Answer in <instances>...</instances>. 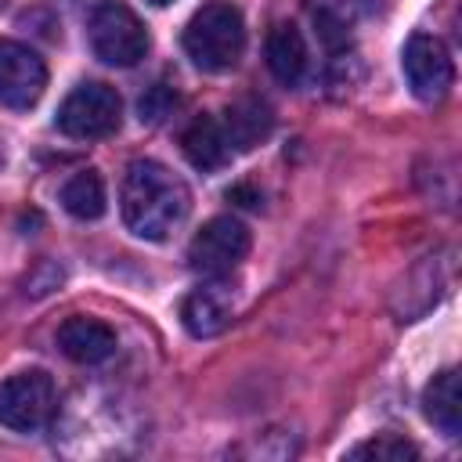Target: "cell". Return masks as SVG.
<instances>
[{
  "mask_svg": "<svg viewBox=\"0 0 462 462\" xmlns=\"http://www.w3.org/2000/svg\"><path fill=\"white\" fill-rule=\"evenodd\" d=\"M119 209H123V224L137 238L162 242V238H170L173 227L184 224V217L191 209V195H188V184L162 162L134 159L123 177Z\"/></svg>",
  "mask_w": 462,
  "mask_h": 462,
  "instance_id": "6da1fadb",
  "label": "cell"
},
{
  "mask_svg": "<svg viewBox=\"0 0 462 462\" xmlns=\"http://www.w3.org/2000/svg\"><path fill=\"white\" fill-rule=\"evenodd\" d=\"M245 22L231 0H209L184 29V51L202 72H224L242 58Z\"/></svg>",
  "mask_w": 462,
  "mask_h": 462,
  "instance_id": "7a4b0ae2",
  "label": "cell"
},
{
  "mask_svg": "<svg viewBox=\"0 0 462 462\" xmlns=\"http://www.w3.org/2000/svg\"><path fill=\"white\" fill-rule=\"evenodd\" d=\"M90 47L105 65H137L148 54V29L144 22L123 4V0H105L90 14Z\"/></svg>",
  "mask_w": 462,
  "mask_h": 462,
  "instance_id": "3957f363",
  "label": "cell"
},
{
  "mask_svg": "<svg viewBox=\"0 0 462 462\" xmlns=\"http://www.w3.org/2000/svg\"><path fill=\"white\" fill-rule=\"evenodd\" d=\"M123 101L108 83H79L58 108V130L76 141H97L119 130Z\"/></svg>",
  "mask_w": 462,
  "mask_h": 462,
  "instance_id": "277c9868",
  "label": "cell"
},
{
  "mask_svg": "<svg viewBox=\"0 0 462 462\" xmlns=\"http://www.w3.org/2000/svg\"><path fill=\"white\" fill-rule=\"evenodd\" d=\"M54 411V383L47 372H18L0 383V422L14 433L40 430Z\"/></svg>",
  "mask_w": 462,
  "mask_h": 462,
  "instance_id": "5b68a950",
  "label": "cell"
},
{
  "mask_svg": "<svg viewBox=\"0 0 462 462\" xmlns=\"http://www.w3.org/2000/svg\"><path fill=\"white\" fill-rule=\"evenodd\" d=\"M249 253V227L235 217H213L206 220L191 245H188V260L199 274H209V278H220L227 274L231 267H238Z\"/></svg>",
  "mask_w": 462,
  "mask_h": 462,
  "instance_id": "8992f818",
  "label": "cell"
},
{
  "mask_svg": "<svg viewBox=\"0 0 462 462\" xmlns=\"http://www.w3.org/2000/svg\"><path fill=\"white\" fill-rule=\"evenodd\" d=\"M404 76H408V87L415 90V97L422 101H440L451 83H455V65H451V54L448 47L437 40V36H426V32H415L408 43H404Z\"/></svg>",
  "mask_w": 462,
  "mask_h": 462,
  "instance_id": "52a82bcc",
  "label": "cell"
},
{
  "mask_svg": "<svg viewBox=\"0 0 462 462\" xmlns=\"http://www.w3.org/2000/svg\"><path fill=\"white\" fill-rule=\"evenodd\" d=\"M43 87H47L43 58L18 40H0V101L7 108H32L43 97Z\"/></svg>",
  "mask_w": 462,
  "mask_h": 462,
  "instance_id": "ba28073f",
  "label": "cell"
},
{
  "mask_svg": "<svg viewBox=\"0 0 462 462\" xmlns=\"http://www.w3.org/2000/svg\"><path fill=\"white\" fill-rule=\"evenodd\" d=\"M58 346L65 350V357H72L79 365H97V361H105V357L116 354V332L105 321H97V318L76 314V318L61 321Z\"/></svg>",
  "mask_w": 462,
  "mask_h": 462,
  "instance_id": "9c48e42d",
  "label": "cell"
},
{
  "mask_svg": "<svg viewBox=\"0 0 462 462\" xmlns=\"http://www.w3.org/2000/svg\"><path fill=\"white\" fill-rule=\"evenodd\" d=\"M271 126H274V116H271V108L260 97H242V101L227 105V112L220 119V130H224L231 152L256 148L271 134Z\"/></svg>",
  "mask_w": 462,
  "mask_h": 462,
  "instance_id": "30bf717a",
  "label": "cell"
},
{
  "mask_svg": "<svg viewBox=\"0 0 462 462\" xmlns=\"http://www.w3.org/2000/svg\"><path fill=\"white\" fill-rule=\"evenodd\" d=\"M267 69L278 83L296 87L307 72V40L292 22H278L267 32Z\"/></svg>",
  "mask_w": 462,
  "mask_h": 462,
  "instance_id": "8fae6325",
  "label": "cell"
},
{
  "mask_svg": "<svg viewBox=\"0 0 462 462\" xmlns=\"http://www.w3.org/2000/svg\"><path fill=\"white\" fill-rule=\"evenodd\" d=\"M180 148H184L188 162H191L195 170H202V173L220 170V166L231 159V144H227V137H224V130H220V119H213V116L191 119V126H188L184 137H180Z\"/></svg>",
  "mask_w": 462,
  "mask_h": 462,
  "instance_id": "7c38bea8",
  "label": "cell"
},
{
  "mask_svg": "<svg viewBox=\"0 0 462 462\" xmlns=\"http://www.w3.org/2000/svg\"><path fill=\"white\" fill-rule=\"evenodd\" d=\"M422 411L426 419L444 433V437H458V419H462V393H458V372L444 368L433 375V383L422 393Z\"/></svg>",
  "mask_w": 462,
  "mask_h": 462,
  "instance_id": "4fadbf2b",
  "label": "cell"
},
{
  "mask_svg": "<svg viewBox=\"0 0 462 462\" xmlns=\"http://www.w3.org/2000/svg\"><path fill=\"white\" fill-rule=\"evenodd\" d=\"M105 180L94 170H79L76 177L65 180L61 188V206L76 217V220H97L105 213Z\"/></svg>",
  "mask_w": 462,
  "mask_h": 462,
  "instance_id": "5bb4252c",
  "label": "cell"
},
{
  "mask_svg": "<svg viewBox=\"0 0 462 462\" xmlns=\"http://www.w3.org/2000/svg\"><path fill=\"white\" fill-rule=\"evenodd\" d=\"M180 318H184V328L191 336H217L224 325H227V307L220 303V296H213L209 289H195L184 303H180Z\"/></svg>",
  "mask_w": 462,
  "mask_h": 462,
  "instance_id": "9a60e30c",
  "label": "cell"
},
{
  "mask_svg": "<svg viewBox=\"0 0 462 462\" xmlns=\"http://www.w3.org/2000/svg\"><path fill=\"white\" fill-rule=\"evenodd\" d=\"M350 458H379V462H404V458H419V448L397 433H379L357 448H350Z\"/></svg>",
  "mask_w": 462,
  "mask_h": 462,
  "instance_id": "2e32d148",
  "label": "cell"
},
{
  "mask_svg": "<svg viewBox=\"0 0 462 462\" xmlns=\"http://www.w3.org/2000/svg\"><path fill=\"white\" fill-rule=\"evenodd\" d=\"M148 4H155V7H162V4H173V0H148Z\"/></svg>",
  "mask_w": 462,
  "mask_h": 462,
  "instance_id": "e0dca14e",
  "label": "cell"
},
{
  "mask_svg": "<svg viewBox=\"0 0 462 462\" xmlns=\"http://www.w3.org/2000/svg\"><path fill=\"white\" fill-rule=\"evenodd\" d=\"M4 4H7V0H0V7H4Z\"/></svg>",
  "mask_w": 462,
  "mask_h": 462,
  "instance_id": "ac0fdd59",
  "label": "cell"
}]
</instances>
